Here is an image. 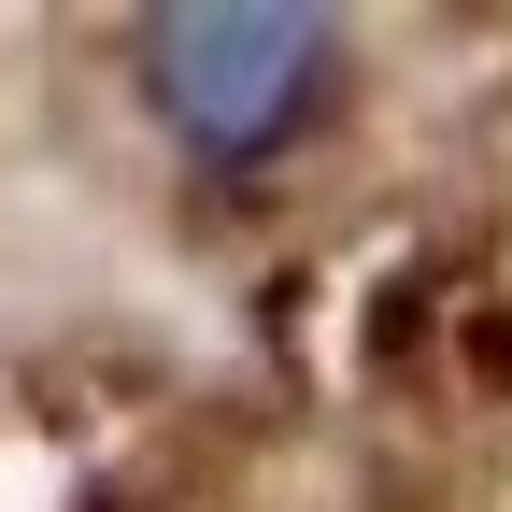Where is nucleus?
<instances>
[{
	"label": "nucleus",
	"instance_id": "nucleus-1",
	"mask_svg": "<svg viewBox=\"0 0 512 512\" xmlns=\"http://www.w3.org/2000/svg\"><path fill=\"white\" fill-rule=\"evenodd\" d=\"M128 100L185 171H285L356 86V29L313 0H157L114 29Z\"/></svg>",
	"mask_w": 512,
	"mask_h": 512
}]
</instances>
